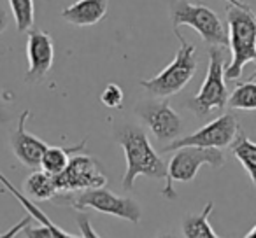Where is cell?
Masks as SVG:
<instances>
[{"label":"cell","instance_id":"obj_3","mask_svg":"<svg viewBox=\"0 0 256 238\" xmlns=\"http://www.w3.org/2000/svg\"><path fill=\"white\" fill-rule=\"evenodd\" d=\"M51 202L56 205L70 207L74 210L93 209L100 214L114 216L132 224H139L142 219V209L139 202H136L130 196H120L118 193L106 189L104 186L78 193H58Z\"/></svg>","mask_w":256,"mask_h":238},{"label":"cell","instance_id":"obj_21","mask_svg":"<svg viewBox=\"0 0 256 238\" xmlns=\"http://www.w3.org/2000/svg\"><path fill=\"white\" fill-rule=\"evenodd\" d=\"M100 100H102L104 105L109 107V109H120V107L123 105L124 93L120 86L110 82V84H107L106 88H104L102 95H100Z\"/></svg>","mask_w":256,"mask_h":238},{"label":"cell","instance_id":"obj_20","mask_svg":"<svg viewBox=\"0 0 256 238\" xmlns=\"http://www.w3.org/2000/svg\"><path fill=\"white\" fill-rule=\"evenodd\" d=\"M9 5H11L12 18H14L18 32L26 33L28 30H32L34 21H36L34 0H9Z\"/></svg>","mask_w":256,"mask_h":238},{"label":"cell","instance_id":"obj_12","mask_svg":"<svg viewBox=\"0 0 256 238\" xmlns=\"http://www.w3.org/2000/svg\"><path fill=\"white\" fill-rule=\"evenodd\" d=\"M28 117H30V110H23L18 119V126L11 133L9 144H11V149L14 153V156L25 167L32 168V170H39L40 160H42L44 153H46L48 144L44 140H40L39 137L26 132V119Z\"/></svg>","mask_w":256,"mask_h":238},{"label":"cell","instance_id":"obj_14","mask_svg":"<svg viewBox=\"0 0 256 238\" xmlns=\"http://www.w3.org/2000/svg\"><path fill=\"white\" fill-rule=\"evenodd\" d=\"M0 184L4 186V188L8 189V191L11 193V195L14 196V198L18 200V202L22 203L23 207H25V210L30 214V216L34 217V219H36V221H39L40 224H48V226L51 228V231H53L54 238H82V235H81V237H76V235L67 233V231L60 230V228H58L56 224H53V221H51L50 217H48L46 214H44L42 210H40L39 207L36 205V203H32V200H30L28 196H26V195H23V193H20L18 189H16L14 186H12L11 182H9L8 179H6L2 174H0Z\"/></svg>","mask_w":256,"mask_h":238},{"label":"cell","instance_id":"obj_25","mask_svg":"<svg viewBox=\"0 0 256 238\" xmlns=\"http://www.w3.org/2000/svg\"><path fill=\"white\" fill-rule=\"evenodd\" d=\"M8 25H9V16H8V12H6V9L0 5V33L8 28Z\"/></svg>","mask_w":256,"mask_h":238},{"label":"cell","instance_id":"obj_6","mask_svg":"<svg viewBox=\"0 0 256 238\" xmlns=\"http://www.w3.org/2000/svg\"><path fill=\"white\" fill-rule=\"evenodd\" d=\"M168 11H170L174 28H179L182 25L192 26L207 46H230L228 30L224 28L220 16L207 5L192 4L188 0H172Z\"/></svg>","mask_w":256,"mask_h":238},{"label":"cell","instance_id":"obj_4","mask_svg":"<svg viewBox=\"0 0 256 238\" xmlns=\"http://www.w3.org/2000/svg\"><path fill=\"white\" fill-rule=\"evenodd\" d=\"M174 35L178 37L179 44H181L178 53H176V58L160 74L140 81V86L156 98H168V96L179 93L192 81L193 75L196 74V67H198L196 47L181 35L179 28H174Z\"/></svg>","mask_w":256,"mask_h":238},{"label":"cell","instance_id":"obj_30","mask_svg":"<svg viewBox=\"0 0 256 238\" xmlns=\"http://www.w3.org/2000/svg\"><path fill=\"white\" fill-rule=\"evenodd\" d=\"M224 2H230V0H224Z\"/></svg>","mask_w":256,"mask_h":238},{"label":"cell","instance_id":"obj_16","mask_svg":"<svg viewBox=\"0 0 256 238\" xmlns=\"http://www.w3.org/2000/svg\"><path fill=\"white\" fill-rule=\"evenodd\" d=\"M25 193L30 200H53L58 195L54 175L44 170H34L25 181Z\"/></svg>","mask_w":256,"mask_h":238},{"label":"cell","instance_id":"obj_13","mask_svg":"<svg viewBox=\"0 0 256 238\" xmlns=\"http://www.w3.org/2000/svg\"><path fill=\"white\" fill-rule=\"evenodd\" d=\"M107 0H78L62 11V19L74 26H93L107 14Z\"/></svg>","mask_w":256,"mask_h":238},{"label":"cell","instance_id":"obj_23","mask_svg":"<svg viewBox=\"0 0 256 238\" xmlns=\"http://www.w3.org/2000/svg\"><path fill=\"white\" fill-rule=\"evenodd\" d=\"M25 233V238H54L53 231L48 224H40V226H26L23 230Z\"/></svg>","mask_w":256,"mask_h":238},{"label":"cell","instance_id":"obj_8","mask_svg":"<svg viewBox=\"0 0 256 238\" xmlns=\"http://www.w3.org/2000/svg\"><path fill=\"white\" fill-rule=\"evenodd\" d=\"M240 132L237 117L234 114H223V116L216 117L214 121L207 123L200 130H196L192 135H186L182 139H176L170 144L164 147V153H172V151L179 149V147L186 146H196V147H216V149H223V147L232 146L235 140L237 133Z\"/></svg>","mask_w":256,"mask_h":238},{"label":"cell","instance_id":"obj_1","mask_svg":"<svg viewBox=\"0 0 256 238\" xmlns=\"http://www.w3.org/2000/svg\"><path fill=\"white\" fill-rule=\"evenodd\" d=\"M114 140L120 144L126 160V172L123 175V189L132 191L137 177L167 181V165L160 158V154L153 149L148 133L137 125H121L114 128Z\"/></svg>","mask_w":256,"mask_h":238},{"label":"cell","instance_id":"obj_10","mask_svg":"<svg viewBox=\"0 0 256 238\" xmlns=\"http://www.w3.org/2000/svg\"><path fill=\"white\" fill-rule=\"evenodd\" d=\"M136 114L140 121L150 128L158 142L176 140L182 132V119L170 107L167 98L162 100H144L136 107Z\"/></svg>","mask_w":256,"mask_h":238},{"label":"cell","instance_id":"obj_26","mask_svg":"<svg viewBox=\"0 0 256 238\" xmlns=\"http://www.w3.org/2000/svg\"><path fill=\"white\" fill-rule=\"evenodd\" d=\"M244 238H256V224H254V226H252V230L249 231V233L246 235Z\"/></svg>","mask_w":256,"mask_h":238},{"label":"cell","instance_id":"obj_19","mask_svg":"<svg viewBox=\"0 0 256 238\" xmlns=\"http://www.w3.org/2000/svg\"><path fill=\"white\" fill-rule=\"evenodd\" d=\"M228 107L235 110H256V82L249 79L248 82L235 86L228 96Z\"/></svg>","mask_w":256,"mask_h":238},{"label":"cell","instance_id":"obj_5","mask_svg":"<svg viewBox=\"0 0 256 238\" xmlns=\"http://www.w3.org/2000/svg\"><path fill=\"white\" fill-rule=\"evenodd\" d=\"M209 67L198 93L188 100L186 107L196 117H207L214 110H223L228 105V88L224 84V47L209 46Z\"/></svg>","mask_w":256,"mask_h":238},{"label":"cell","instance_id":"obj_11","mask_svg":"<svg viewBox=\"0 0 256 238\" xmlns=\"http://www.w3.org/2000/svg\"><path fill=\"white\" fill-rule=\"evenodd\" d=\"M28 42H26V56H28V70L25 82L37 84L44 81L53 68L54 63V44L53 39L44 30H28Z\"/></svg>","mask_w":256,"mask_h":238},{"label":"cell","instance_id":"obj_2","mask_svg":"<svg viewBox=\"0 0 256 238\" xmlns=\"http://www.w3.org/2000/svg\"><path fill=\"white\" fill-rule=\"evenodd\" d=\"M228 40L232 61L224 68V77L238 79L249 61H256V14L240 0L226 2Z\"/></svg>","mask_w":256,"mask_h":238},{"label":"cell","instance_id":"obj_29","mask_svg":"<svg viewBox=\"0 0 256 238\" xmlns=\"http://www.w3.org/2000/svg\"><path fill=\"white\" fill-rule=\"evenodd\" d=\"M0 123H4V116H2V112H0Z\"/></svg>","mask_w":256,"mask_h":238},{"label":"cell","instance_id":"obj_27","mask_svg":"<svg viewBox=\"0 0 256 238\" xmlns=\"http://www.w3.org/2000/svg\"><path fill=\"white\" fill-rule=\"evenodd\" d=\"M156 238H178V237H176L174 233H160Z\"/></svg>","mask_w":256,"mask_h":238},{"label":"cell","instance_id":"obj_22","mask_svg":"<svg viewBox=\"0 0 256 238\" xmlns=\"http://www.w3.org/2000/svg\"><path fill=\"white\" fill-rule=\"evenodd\" d=\"M76 221H78V226H79V231H81L82 238H100V235L93 230L92 219H90L88 214H78Z\"/></svg>","mask_w":256,"mask_h":238},{"label":"cell","instance_id":"obj_7","mask_svg":"<svg viewBox=\"0 0 256 238\" xmlns=\"http://www.w3.org/2000/svg\"><path fill=\"white\" fill-rule=\"evenodd\" d=\"M172 158L167 167V186L162 195L168 200H176L174 182H192L204 165L210 168H221L224 165V154L216 147L186 146L172 151Z\"/></svg>","mask_w":256,"mask_h":238},{"label":"cell","instance_id":"obj_24","mask_svg":"<svg viewBox=\"0 0 256 238\" xmlns=\"http://www.w3.org/2000/svg\"><path fill=\"white\" fill-rule=\"evenodd\" d=\"M32 219L34 217L30 216V214H26V217H23L20 223H16V224H12V228H9L6 233H2L0 235V238H16L20 233H23V230H25L26 226H28L30 223H32Z\"/></svg>","mask_w":256,"mask_h":238},{"label":"cell","instance_id":"obj_9","mask_svg":"<svg viewBox=\"0 0 256 238\" xmlns=\"http://www.w3.org/2000/svg\"><path fill=\"white\" fill-rule=\"evenodd\" d=\"M54 182L58 193H78L102 188L107 184V177L95 158L78 153L70 158L67 168L62 174L54 175Z\"/></svg>","mask_w":256,"mask_h":238},{"label":"cell","instance_id":"obj_15","mask_svg":"<svg viewBox=\"0 0 256 238\" xmlns=\"http://www.w3.org/2000/svg\"><path fill=\"white\" fill-rule=\"evenodd\" d=\"M86 146V139L79 142L78 146L72 147H50L48 146L46 153H44L42 160H40V170L48 172L51 175H58L67 168L68 161H70L72 154L82 153Z\"/></svg>","mask_w":256,"mask_h":238},{"label":"cell","instance_id":"obj_18","mask_svg":"<svg viewBox=\"0 0 256 238\" xmlns=\"http://www.w3.org/2000/svg\"><path fill=\"white\" fill-rule=\"evenodd\" d=\"M212 209H214V203L209 202L200 214L184 217V221L181 224L184 238H223L214 233L212 226L209 223V216L212 212Z\"/></svg>","mask_w":256,"mask_h":238},{"label":"cell","instance_id":"obj_28","mask_svg":"<svg viewBox=\"0 0 256 238\" xmlns=\"http://www.w3.org/2000/svg\"><path fill=\"white\" fill-rule=\"evenodd\" d=\"M251 81H256V72H254V74L251 75Z\"/></svg>","mask_w":256,"mask_h":238},{"label":"cell","instance_id":"obj_17","mask_svg":"<svg viewBox=\"0 0 256 238\" xmlns=\"http://www.w3.org/2000/svg\"><path fill=\"white\" fill-rule=\"evenodd\" d=\"M230 149L234 156L238 160V163L248 172L252 186L256 188V142H252L246 133L238 132L235 140L232 142Z\"/></svg>","mask_w":256,"mask_h":238}]
</instances>
